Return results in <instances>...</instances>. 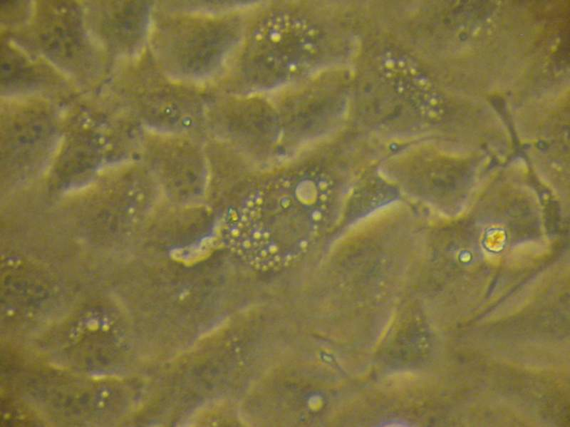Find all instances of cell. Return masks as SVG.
Returning <instances> with one entry per match:
<instances>
[{"label": "cell", "instance_id": "1", "mask_svg": "<svg viewBox=\"0 0 570 427\" xmlns=\"http://www.w3.org/2000/svg\"><path fill=\"white\" fill-rule=\"evenodd\" d=\"M306 27L289 14L273 13L259 21L244 47L242 68L247 78L261 88L272 87L295 76L309 43Z\"/></svg>", "mask_w": 570, "mask_h": 427}, {"label": "cell", "instance_id": "2", "mask_svg": "<svg viewBox=\"0 0 570 427\" xmlns=\"http://www.w3.org/2000/svg\"><path fill=\"white\" fill-rule=\"evenodd\" d=\"M223 19H187L169 29L167 61L178 76L189 79L214 77L237 48L239 31Z\"/></svg>", "mask_w": 570, "mask_h": 427}]
</instances>
